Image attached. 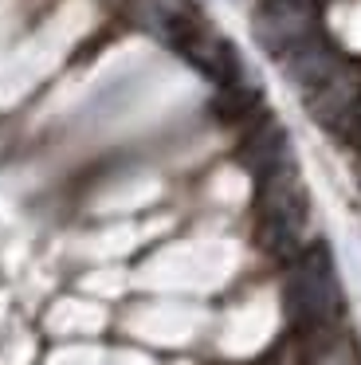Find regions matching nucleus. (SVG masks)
Wrapping results in <instances>:
<instances>
[{"instance_id":"20e7f679","label":"nucleus","mask_w":361,"mask_h":365,"mask_svg":"<svg viewBox=\"0 0 361 365\" xmlns=\"http://www.w3.org/2000/svg\"><path fill=\"white\" fill-rule=\"evenodd\" d=\"M240 161H243V169H248L255 181H259V177H267V173H275L279 165H287V161H290L287 130H283L275 118L255 122V126L248 130V138H243V145H240Z\"/></svg>"},{"instance_id":"7ed1b4c3","label":"nucleus","mask_w":361,"mask_h":365,"mask_svg":"<svg viewBox=\"0 0 361 365\" xmlns=\"http://www.w3.org/2000/svg\"><path fill=\"white\" fill-rule=\"evenodd\" d=\"M251 32H255L259 48L279 63L295 48H302L306 40L322 36L318 9H314L310 0H255V9H251Z\"/></svg>"},{"instance_id":"f257e3e1","label":"nucleus","mask_w":361,"mask_h":365,"mask_svg":"<svg viewBox=\"0 0 361 365\" xmlns=\"http://www.w3.org/2000/svg\"><path fill=\"white\" fill-rule=\"evenodd\" d=\"M310 224V197L295 161L259 177V244L279 259L302 252V232Z\"/></svg>"},{"instance_id":"f03ea898","label":"nucleus","mask_w":361,"mask_h":365,"mask_svg":"<svg viewBox=\"0 0 361 365\" xmlns=\"http://www.w3.org/2000/svg\"><path fill=\"white\" fill-rule=\"evenodd\" d=\"M342 283L326 244H310L295 255V267L287 279V310L290 322L302 330H326L342 318Z\"/></svg>"}]
</instances>
